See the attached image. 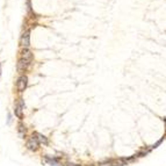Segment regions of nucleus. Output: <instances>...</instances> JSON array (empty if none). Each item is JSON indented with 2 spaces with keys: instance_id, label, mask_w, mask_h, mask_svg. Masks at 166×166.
I'll return each mask as SVG.
<instances>
[{
  "instance_id": "1a4fd4ad",
  "label": "nucleus",
  "mask_w": 166,
  "mask_h": 166,
  "mask_svg": "<svg viewBox=\"0 0 166 166\" xmlns=\"http://www.w3.org/2000/svg\"><path fill=\"white\" fill-rule=\"evenodd\" d=\"M45 160L48 161V163H50L51 165H55V166H57L58 165V163H57V160L55 158H49V157H45Z\"/></svg>"
},
{
  "instance_id": "f8f14e48",
  "label": "nucleus",
  "mask_w": 166,
  "mask_h": 166,
  "mask_svg": "<svg viewBox=\"0 0 166 166\" xmlns=\"http://www.w3.org/2000/svg\"><path fill=\"white\" fill-rule=\"evenodd\" d=\"M0 75H1V64H0Z\"/></svg>"
},
{
  "instance_id": "7ed1b4c3",
  "label": "nucleus",
  "mask_w": 166,
  "mask_h": 166,
  "mask_svg": "<svg viewBox=\"0 0 166 166\" xmlns=\"http://www.w3.org/2000/svg\"><path fill=\"white\" fill-rule=\"evenodd\" d=\"M124 165V159H120V160H115V159H109V160H105L101 161L99 166H122Z\"/></svg>"
},
{
  "instance_id": "20e7f679",
  "label": "nucleus",
  "mask_w": 166,
  "mask_h": 166,
  "mask_svg": "<svg viewBox=\"0 0 166 166\" xmlns=\"http://www.w3.org/2000/svg\"><path fill=\"white\" fill-rule=\"evenodd\" d=\"M24 108V104H23V99H20L19 102L15 105V109H14V113L15 115L19 117V119H22L23 117V114H22V110Z\"/></svg>"
},
{
  "instance_id": "ddd939ff",
  "label": "nucleus",
  "mask_w": 166,
  "mask_h": 166,
  "mask_svg": "<svg viewBox=\"0 0 166 166\" xmlns=\"http://www.w3.org/2000/svg\"><path fill=\"white\" fill-rule=\"evenodd\" d=\"M165 122H166V119H165Z\"/></svg>"
},
{
  "instance_id": "423d86ee",
  "label": "nucleus",
  "mask_w": 166,
  "mask_h": 166,
  "mask_svg": "<svg viewBox=\"0 0 166 166\" xmlns=\"http://www.w3.org/2000/svg\"><path fill=\"white\" fill-rule=\"evenodd\" d=\"M29 62L26 59H22V58H20L19 62H18V65H16V68H18V71L19 72H23V71H26L27 68L29 66Z\"/></svg>"
},
{
  "instance_id": "6e6552de",
  "label": "nucleus",
  "mask_w": 166,
  "mask_h": 166,
  "mask_svg": "<svg viewBox=\"0 0 166 166\" xmlns=\"http://www.w3.org/2000/svg\"><path fill=\"white\" fill-rule=\"evenodd\" d=\"M35 136L37 137V139H38L40 143H43L44 145L48 144V138H46L45 136H43L42 134H40V132H35Z\"/></svg>"
},
{
  "instance_id": "f257e3e1",
  "label": "nucleus",
  "mask_w": 166,
  "mask_h": 166,
  "mask_svg": "<svg viewBox=\"0 0 166 166\" xmlns=\"http://www.w3.org/2000/svg\"><path fill=\"white\" fill-rule=\"evenodd\" d=\"M38 145H40V142H38L37 137H35V136L33 135L31 137H29V139L27 141V144H26V146L31 151H36L38 149Z\"/></svg>"
},
{
  "instance_id": "9d476101",
  "label": "nucleus",
  "mask_w": 166,
  "mask_h": 166,
  "mask_svg": "<svg viewBox=\"0 0 166 166\" xmlns=\"http://www.w3.org/2000/svg\"><path fill=\"white\" fill-rule=\"evenodd\" d=\"M19 131H20V134H22L23 131H26V129H24V127H23L21 123L19 124Z\"/></svg>"
},
{
  "instance_id": "9b49d317",
  "label": "nucleus",
  "mask_w": 166,
  "mask_h": 166,
  "mask_svg": "<svg viewBox=\"0 0 166 166\" xmlns=\"http://www.w3.org/2000/svg\"><path fill=\"white\" fill-rule=\"evenodd\" d=\"M68 166H80V165H77V164H68Z\"/></svg>"
},
{
  "instance_id": "f03ea898",
  "label": "nucleus",
  "mask_w": 166,
  "mask_h": 166,
  "mask_svg": "<svg viewBox=\"0 0 166 166\" xmlns=\"http://www.w3.org/2000/svg\"><path fill=\"white\" fill-rule=\"evenodd\" d=\"M27 85H28V78H27V75H21V77L18 79L16 88H18L19 92H23V91L27 88Z\"/></svg>"
},
{
  "instance_id": "0eeeda50",
  "label": "nucleus",
  "mask_w": 166,
  "mask_h": 166,
  "mask_svg": "<svg viewBox=\"0 0 166 166\" xmlns=\"http://www.w3.org/2000/svg\"><path fill=\"white\" fill-rule=\"evenodd\" d=\"M21 58L28 60L30 63V62L33 60V58H34V56H33V53H31L30 50H28V49H23L22 51H21Z\"/></svg>"
},
{
  "instance_id": "39448f33",
  "label": "nucleus",
  "mask_w": 166,
  "mask_h": 166,
  "mask_svg": "<svg viewBox=\"0 0 166 166\" xmlns=\"http://www.w3.org/2000/svg\"><path fill=\"white\" fill-rule=\"evenodd\" d=\"M21 45L24 49H27L30 45V30H27L26 33H23L21 36Z\"/></svg>"
}]
</instances>
